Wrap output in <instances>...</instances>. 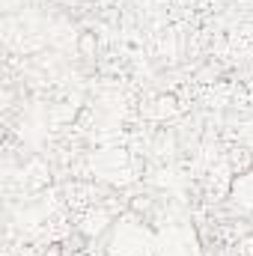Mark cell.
Listing matches in <instances>:
<instances>
[{
	"instance_id": "obj_1",
	"label": "cell",
	"mask_w": 253,
	"mask_h": 256,
	"mask_svg": "<svg viewBox=\"0 0 253 256\" xmlns=\"http://www.w3.org/2000/svg\"><path fill=\"white\" fill-rule=\"evenodd\" d=\"M232 200L242 212H253V173H238V179L232 182Z\"/></svg>"
}]
</instances>
